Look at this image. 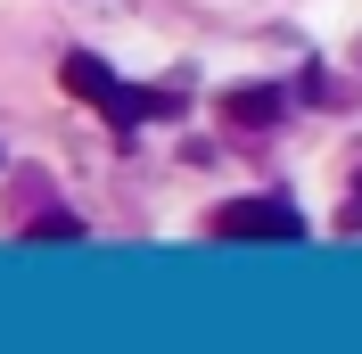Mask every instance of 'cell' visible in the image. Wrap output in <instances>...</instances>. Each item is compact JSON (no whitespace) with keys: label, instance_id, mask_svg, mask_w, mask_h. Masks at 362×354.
Returning <instances> with one entry per match:
<instances>
[{"label":"cell","instance_id":"3","mask_svg":"<svg viewBox=\"0 0 362 354\" xmlns=\"http://www.w3.org/2000/svg\"><path fill=\"white\" fill-rule=\"evenodd\" d=\"M58 83H66L74 99H107V91H115V74L99 67V58H90V50H74L66 67H58Z\"/></svg>","mask_w":362,"mask_h":354},{"label":"cell","instance_id":"1","mask_svg":"<svg viewBox=\"0 0 362 354\" xmlns=\"http://www.w3.org/2000/svg\"><path fill=\"white\" fill-rule=\"evenodd\" d=\"M214 239H305V215L288 198H230L214 215Z\"/></svg>","mask_w":362,"mask_h":354},{"label":"cell","instance_id":"2","mask_svg":"<svg viewBox=\"0 0 362 354\" xmlns=\"http://www.w3.org/2000/svg\"><path fill=\"white\" fill-rule=\"evenodd\" d=\"M223 115L239 124V132H264V124H280V91L247 83V91H230V99H223Z\"/></svg>","mask_w":362,"mask_h":354},{"label":"cell","instance_id":"4","mask_svg":"<svg viewBox=\"0 0 362 354\" xmlns=\"http://www.w3.org/2000/svg\"><path fill=\"white\" fill-rule=\"evenodd\" d=\"M33 239H83V222H74V215H42V222H33Z\"/></svg>","mask_w":362,"mask_h":354}]
</instances>
